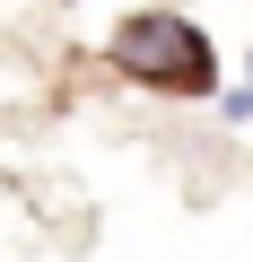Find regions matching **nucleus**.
I'll return each instance as SVG.
<instances>
[{"mask_svg": "<svg viewBox=\"0 0 253 262\" xmlns=\"http://www.w3.org/2000/svg\"><path fill=\"white\" fill-rule=\"evenodd\" d=\"M105 61L131 79V88H149V96H210V88H218V53H210V35H201L183 9L122 18L113 44H105Z\"/></svg>", "mask_w": 253, "mask_h": 262, "instance_id": "obj_1", "label": "nucleus"}]
</instances>
